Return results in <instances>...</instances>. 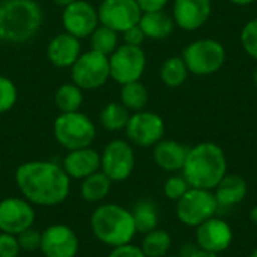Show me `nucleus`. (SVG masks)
I'll return each instance as SVG.
<instances>
[{
  "label": "nucleus",
  "instance_id": "nucleus-39",
  "mask_svg": "<svg viewBox=\"0 0 257 257\" xmlns=\"http://www.w3.org/2000/svg\"><path fill=\"white\" fill-rule=\"evenodd\" d=\"M187 257H220V254L211 253V251H206V250H202V248L196 247Z\"/></svg>",
  "mask_w": 257,
  "mask_h": 257
},
{
  "label": "nucleus",
  "instance_id": "nucleus-25",
  "mask_svg": "<svg viewBox=\"0 0 257 257\" xmlns=\"http://www.w3.org/2000/svg\"><path fill=\"white\" fill-rule=\"evenodd\" d=\"M172 242L170 233L157 227L145 233L140 248L146 257H166L172 248Z\"/></svg>",
  "mask_w": 257,
  "mask_h": 257
},
{
  "label": "nucleus",
  "instance_id": "nucleus-27",
  "mask_svg": "<svg viewBox=\"0 0 257 257\" xmlns=\"http://www.w3.org/2000/svg\"><path fill=\"white\" fill-rule=\"evenodd\" d=\"M83 99H84L83 89H80L74 83L62 84L54 93V104L60 113L80 111V107L83 105Z\"/></svg>",
  "mask_w": 257,
  "mask_h": 257
},
{
  "label": "nucleus",
  "instance_id": "nucleus-36",
  "mask_svg": "<svg viewBox=\"0 0 257 257\" xmlns=\"http://www.w3.org/2000/svg\"><path fill=\"white\" fill-rule=\"evenodd\" d=\"M123 35V41L126 45H134V47H142V44L145 42L146 36H145V32L142 30V27L139 24L126 29L125 32H122Z\"/></svg>",
  "mask_w": 257,
  "mask_h": 257
},
{
  "label": "nucleus",
  "instance_id": "nucleus-44",
  "mask_svg": "<svg viewBox=\"0 0 257 257\" xmlns=\"http://www.w3.org/2000/svg\"><path fill=\"white\" fill-rule=\"evenodd\" d=\"M254 83H256V86H257V68H256V71H254Z\"/></svg>",
  "mask_w": 257,
  "mask_h": 257
},
{
  "label": "nucleus",
  "instance_id": "nucleus-43",
  "mask_svg": "<svg viewBox=\"0 0 257 257\" xmlns=\"http://www.w3.org/2000/svg\"><path fill=\"white\" fill-rule=\"evenodd\" d=\"M250 257H257V247L251 251V254H250Z\"/></svg>",
  "mask_w": 257,
  "mask_h": 257
},
{
  "label": "nucleus",
  "instance_id": "nucleus-38",
  "mask_svg": "<svg viewBox=\"0 0 257 257\" xmlns=\"http://www.w3.org/2000/svg\"><path fill=\"white\" fill-rule=\"evenodd\" d=\"M142 12H154L161 11L169 3V0H136Z\"/></svg>",
  "mask_w": 257,
  "mask_h": 257
},
{
  "label": "nucleus",
  "instance_id": "nucleus-26",
  "mask_svg": "<svg viewBox=\"0 0 257 257\" xmlns=\"http://www.w3.org/2000/svg\"><path fill=\"white\" fill-rule=\"evenodd\" d=\"M188 68L182 59V56H172L169 59L164 60V63L161 65L160 69V77L161 81L167 86V87H179L185 83V80L188 78Z\"/></svg>",
  "mask_w": 257,
  "mask_h": 257
},
{
  "label": "nucleus",
  "instance_id": "nucleus-13",
  "mask_svg": "<svg viewBox=\"0 0 257 257\" xmlns=\"http://www.w3.org/2000/svg\"><path fill=\"white\" fill-rule=\"evenodd\" d=\"M35 208L24 197H6L0 202V232L20 235L33 227Z\"/></svg>",
  "mask_w": 257,
  "mask_h": 257
},
{
  "label": "nucleus",
  "instance_id": "nucleus-14",
  "mask_svg": "<svg viewBox=\"0 0 257 257\" xmlns=\"http://www.w3.org/2000/svg\"><path fill=\"white\" fill-rule=\"evenodd\" d=\"M62 24L66 33L78 39L89 38L99 26L98 9L87 0H74L63 8Z\"/></svg>",
  "mask_w": 257,
  "mask_h": 257
},
{
  "label": "nucleus",
  "instance_id": "nucleus-40",
  "mask_svg": "<svg viewBox=\"0 0 257 257\" xmlns=\"http://www.w3.org/2000/svg\"><path fill=\"white\" fill-rule=\"evenodd\" d=\"M233 5H238V6H247V5H251L254 3L256 0H230Z\"/></svg>",
  "mask_w": 257,
  "mask_h": 257
},
{
  "label": "nucleus",
  "instance_id": "nucleus-41",
  "mask_svg": "<svg viewBox=\"0 0 257 257\" xmlns=\"http://www.w3.org/2000/svg\"><path fill=\"white\" fill-rule=\"evenodd\" d=\"M72 2H74V0H53V3H54V5H57V6H63V8H65V6H68V5H69V3H72Z\"/></svg>",
  "mask_w": 257,
  "mask_h": 257
},
{
  "label": "nucleus",
  "instance_id": "nucleus-3",
  "mask_svg": "<svg viewBox=\"0 0 257 257\" xmlns=\"http://www.w3.org/2000/svg\"><path fill=\"white\" fill-rule=\"evenodd\" d=\"M42 9L36 0L0 2V41L23 44L30 41L42 26Z\"/></svg>",
  "mask_w": 257,
  "mask_h": 257
},
{
  "label": "nucleus",
  "instance_id": "nucleus-9",
  "mask_svg": "<svg viewBox=\"0 0 257 257\" xmlns=\"http://www.w3.org/2000/svg\"><path fill=\"white\" fill-rule=\"evenodd\" d=\"M110 78L119 84L139 81L146 69V54L142 47L119 45L110 56Z\"/></svg>",
  "mask_w": 257,
  "mask_h": 257
},
{
  "label": "nucleus",
  "instance_id": "nucleus-8",
  "mask_svg": "<svg viewBox=\"0 0 257 257\" xmlns=\"http://www.w3.org/2000/svg\"><path fill=\"white\" fill-rule=\"evenodd\" d=\"M72 83L83 90H93L102 87L110 78L108 57L89 50L81 53L77 62L71 66Z\"/></svg>",
  "mask_w": 257,
  "mask_h": 257
},
{
  "label": "nucleus",
  "instance_id": "nucleus-19",
  "mask_svg": "<svg viewBox=\"0 0 257 257\" xmlns=\"http://www.w3.org/2000/svg\"><path fill=\"white\" fill-rule=\"evenodd\" d=\"M81 54L80 39L63 32L56 35L47 45V57L57 68H71Z\"/></svg>",
  "mask_w": 257,
  "mask_h": 257
},
{
  "label": "nucleus",
  "instance_id": "nucleus-32",
  "mask_svg": "<svg viewBox=\"0 0 257 257\" xmlns=\"http://www.w3.org/2000/svg\"><path fill=\"white\" fill-rule=\"evenodd\" d=\"M191 187L188 185V182L185 181V178L182 175H173L170 176L166 182H164V196L172 200V202H178Z\"/></svg>",
  "mask_w": 257,
  "mask_h": 257
},
{
  "label": "nucleus",
  "instance_id": "nucleus-18",
  "mask_svg": "<svg viewBox=\"0 0 257 257\" xmlns=\"http://www.w3.org/2000/svg\"><path fill=\"white\" fill-rule=\"evenodd\" d=\"M62 167L71 179L81 181L101 170V154H98L92 146L68 151Z\"/></svg>",
  "mask_w": 257,
  "mask_h": 257
},
{
  "label": "nucleus",
  "instance_id": "nucleus-20",
  "mask_svg": "<svg viewBox=\"0 0 257 257\" xmlns=\"http://www.w3.org/2000/svg\"><path fill=\"white\" fill-rule=\"evenodd\" d=\"M218 209L220 208H232L239 205L248 193V184L244 176L236 173H227L218 185L212 190Z\"/></svg>",
  "mask_w": 257,
  "mask_h": 257
},
{
  "label": "nucleus",
  "instance_id": "nucleus-2",
  "mask_svg": "<svg viewBox=\"0 0 257 257\" xmlns=\"http://www.w3.org/2000/svg\"><path fill=\"white\" fill-rule=\"evenodd\" d=\"M181 172L191 188L214 190L227 175L226 154L215 143H199L193 148H188V154Z\"/></svg>",
  "mask_w": 257,
  "mask_h": 257
},
{
  "label": "nucleus",
  "instance_id": "nucleus-29",
  "mask_svg": "<svg viewBox=\"0 0 257 257\" xmlns=\"http://www.w3.org/2000/svg\"><path fill=\"white\" fill-rule=\"evenodd\" d=\"M130 116V110L120 102H110L102 108L99 114V122L107 131H120L126 128Z\"/></svg>",
  "mask_w": 257,
  "mask_h": 257
},
{
  "label": "nucleus",
  "instance_id": "nucleus-21",
  "mask_svg": "<svg viewBox=\"0 0 257 257\" xmlns=\"http://www.w3.org/2000/svg\"><path fill=\"white\" fill-rule=\"evenodd\" d=\"M188 148L175 140H160L154 146V161L164 172H179L184 167Z\"/></svg>",
  "mask_w": 257,
  "mask_h": 257
},
{
  "label": "nucleus",
  "instance_id": "nucleus-4",
  "mask_svg": "<svg viewBox=\"0 0 257 257\" xmlns=\"http://www.w3.org/2000/svg\"><path fill=\"white\" fill-rule=\"evenodd\" d=\"M90 230L93 236L107 247L130 244L137 230L130 209L117 203H102L90 215Z\"/></svg>",
  "mask_w": 257,
  "mask_h": 257
},
{
  "label": "nucleus",
  "instance_id": "nucleus-46",
  "mask_svg": "<svg viewBox=\"0 0 257 257\" xmlns=\"http://www.w3.org/2000/svg\"><path fill=\"white\" fill-rule=\"evenodd\" d=\"M0 167H2V161H0Z\"/></svg>",
  "mask_w": 257,
  "mask_h": 257
},
{
  "label": "nucleus",
  "instance_id": "nucleus-34",
  "mask_svg": "<svg viewBox=\"0 0 257 257\" xmlns=\"http://www.w3.org/2000/svg\"><path fill=\"white\" fill-rule=\"evenodd\" d=\"M17 239H18L21 251L33 253V251L39 250V247H41V232L33 227L17 235Z\"/></svg>",
  "mask_w": 257,
  "mask_h": 257
},
{
  "label": "nucleus",
  "instance_id": "nucleus-12",
  "mask_svg": "<svg viewBox=\"0 0 257 257\" xmlns=\"http://www.w3.org/2000/svg\"><path fill=\"white\" fill-rule=\"evenodd\" d=\"M142 14L136 0H102L98 6L99 24L117 33L139 24Z\"/></svg>",
  "mask_w": 257,
  "mask_h": 257
},
{
  "label": "nucleus",
  "instance_id": "nucleus-16",
  "mask_svg": "<svg viewBox=\"0 0 257 257\" xmlns=\"http://www.w3.org/2000/svg\"><path fill=\"white\" fill-rule=\"evenodd\" d=\"M233 242V230L229 223L212 217L196 227V245L211 253H223Z\"/></svg>",
  "mask_w": 257,
  "mask_h": 257
},
{
  "label": "nucleus",
  "instance_id": "nucleus-35",
  "mask_svg": "<svg viewBox=\"0 0 257 257\" xmlns=\"http://www.w3.org/2000/svg\"><path fill=\"white\" fill-rule=\"evenodd\" d=\"M21 248L17 235L0 232V257H20Z\"/></svg>",
  "mask_w": 257,
  "mask_h": 257
},
{
  "label": "nucleus",
  "instance_id": "nucleus-7",
  "mask_svg": "<svg viewBox=\"0 0 257 257\" xmlns=\"http://www.w3.org/2000/svg\"><path fill=\"white\" fill-rule=\"evenodd\" d=\"M176 203V217L187 227H197L215 217L218 205L212 190L190 188Z\"/></svg>",
  "mask_w": 257,
  "mask_h": 257
},
{
  "label": "nucleus",
  "instance_id": "nucleus-45",
  "mask_svg": "<svg viewBox=\"0 0 257 257\" xmlns=\"http://www.w3.org/2000/svg\"><path fill=\"white\" fill-rule=\"evenodd\" d=\"M166 257H181V256H179V254H175V256H169V254H167Z\"/></svg>",
  "mask_w": 257,
  "mask_h": 257
},
{
  "label": "nucleus",
  "instance_id": "nucleus-28",
  "mask_svg": "<svg viewBox=\"0 0 257 257\" xmlns=\"http://www.w3.org/2000/svg\"><path fill=\"white\" fill-rule=\"evenodd\" d=\"M148 101H149L148 89L145 87V84L140 83V80L122 84V89H120V104L123 107H126L130 111L136 113V111L145 110V107L148 105Z\"/></svg>",
  "mask_w": 257,
  "mask_h": 257
},
{
  "label": "nucleus",
  "instance_id": "nucleus-1",
  "mask_svg": "<svg viewBox=\"0 0 257 257\" xmlns=\"http://www.w3.org/2000/svg\"><path fill=\"white\" fill-rule=\"evenodd\" d=\"M15 184L21 196L33 206L51 208L62 205L71 191V178L53 161H27L17 167Z\"/></svg>",
  "mask_w": 257,
  "mask_h": 257
},
{
  "label": "nucleus",
  "instance_id": "nucleus-24",
  "mask_svg": "<svg viewBox=\"0 0 257 257\" xmlns=\"http://www.w3.org/2000/svg\"><path fill=\"white\" fill-rule=\"evenodd\" d=\"M131 214H133V218H134L137 233L145 235V233H148V232L158 227L160 214H158L157 205L152 200H149V199L139 200L134 205V208L131 209Z\"/></svg>",
  "mask_w": 257,
  "mask_h": 257
},
{
  "label": "nucleus",
  "instance_id": "nucleus-6",
  "mask_svg": "<svg viewBox=\"0 0 257 257\" xmlns=\"http://www.w3.org/2000/svg\"><path fill=\"white\" fill-rule=\"evenodd\" d=\"M188 71L194 75H211L218 72L226 62V50L215 39H197L182 51Z\"/></svg>",
  "mask_w": 257,
  "mask_h": 257
},
{
  "label": "nucleus",
  "instance_id": "nucleus-15",
  "mask_svg": "<svg viewBox=\"0 0 257 257\" xmlns=\"http://www.w3.org/2000/svg\"><path fill=\"white\" fill-rule=\"evenodd\" d=\"M78 248V236L66 224H51L41 232L39 251L44 257H75Z\"/></svg>",
  "mask_w": 257,
  "mask_h": 257
},
{
  "label": "nucleus",
  "instance_id": "nucleus-37",
  "mask_svg": "<svg viewBox=\"0 0 257 257\" xmlns=\"http://www.w3.org/2000/svg\"><path fill=\"white\" fill-rule=\"evenodd\" d=\"M107 257H146L145 253L142 251V248L139 245H134V244H125V245H120V247H114L111 248L110 254Z\"/></svg>",
  "mask_w": 257,
  "mask_h": 257
},
{
  "label": "nucleus",
  "instance_id": "nucleus-17",
  "mask_svg": "<svg viewBox=\"0 0 257 257\" xmlns=\"http://www.w3.org/2000/svg\"><path fill=\"white\" fill-rule=\"evenodd\" d=\"M211 0H175L173 21L187 32L200 29L211 17Z\"/></svg>",
  "mask_w": 257,
  "mask_h": 257
},
{
  "label": "nucleus",
  "instance_id": "nucleus-23",
  "mask_svg": "<svg viewBox=\"0 0 257 257\" xmlns=\"http://www.w3.org/2000/svg\"><path fill=\"white\" fill-rule=\"evenodd\" d=\"M111 184L113 182L107 178V175L98 170L90 176L81 179V185H80L81 199H84L89 203H101L110 194Z\"/></svg>",
  "mask_w": 257,
  "mask_h": 257
},
{
  "label": "nucleus",
  "instance_id": "nucleus-30",
  "mask_svg": "<svg viewBox=\"0 0 257 257\" xmlns=\"http://www.w3.org/2000/svg\"><path fill=\"white\" fill-rule=\"evenodd\" d=\"M89 38H90V50L101 53L107 57L119 47V33L102 24H99Z\"/></svg>",
  "mask_w": 257,
  "mask_h": 257
},
{
  "label": "nucleus",
  "instance_id": "nucleus-33",
  "mask_svg": "<svg viewBox=\"0 0 257 257\" xmlns=\"http://www.w3.org/2000/svg\"><path fill=\"white\" fill-rule=\"evenodd\" d=\"M241 44L245 53L257 60V18L250 20L241 32Z\"/></svg>",
  "mask_w": 257,
  "mask_h": 257
},
{
  "label": "nucleus",
  "instance_id": "nucleus-5",
  "mask_svg": "<svg viewBox=\"0 0 257 257\" xmlns=\"http://www.w3.org/2000/svg\"><path fill=\"white\" fill-rule=\"evenodd\" d=\"M56 142L66 151L92 146L96 139V126L93 120L81 111L60 113L53 123Z\"/></svg>",
  "mask_w": 257,
  "mask_h": 257
},
{
  "label": "nucleus",
  "instance_id": "nucleus-10",
  "mask_svg": "<svg viewBox=\"0 0 257 257\" xmlns=\"http://www.w3.org/2000/svg\"><path fill=\"white\" fill-rule=\"evenodd\" d=\"M136 167V154L133 145L126 140H111L101 154V172L111 182L126 181Z\"/></svg>",
  "mask_w": 257,
  "mask_h": 257
},
{
  "label": "nucleus",
  "instance_id": "nucleus-42",
  "mask_svg": "<svg viewBox=\"0 0 257 257\" xmlns=\"http://www.w3.org/2000/svg\"><path fill=\"white\" fill-rule=\"evenodd\" d=\"M250 220H251L254 224H257V206H254V208L250 211Z\"/></svg>",
  "mask_w": 257,
  "mask_h": 257
},
{
  "label": "nucleus",
  "instance_id": "nucleus-31",
  "mask_svg": "<svg viewBox=\"0 0 257 257\" xmlns=\"http://www.w3.org/2000/svg\"><path fill=\"white\" fill-rule=\"evenodd\" d=\"M18 98L17 87L14 81L5 75H0V114L12 110Z\"/></svg>",
  "mask_w": 257,
  "mask_h": 257
},
{
  "label": "nucleus",
  "instance_id": "nucleus-11",
  "mask_svg": "<svg viewBox=\"0 0 257 257\" xmlns=\"http://www.w3.org/2000/svg\"><path fill=\"white\" fill-rule=\"evenodd\" d=\"M125 131L131 145H136L139 148H151L163 140L166 125L160 114L142 110L130 116Z\"/></svg>",
  "mask_w": 257,
  "mask_h": 257
},
{
  "label": "nucleus",
  "instance_id": "nucleus-22",
  "mask_svg": "<svg viewBox=\"0 0 257 257\" xmlns=\"http://www.w3.org/2000/svg\"><path fill=\"white\" fill-rule=\"evenodd\" d=\"M139 26L145 32L146 38L154 41H161L172 35L176 24L173 21V17H170L161 9L154 12H143Z\"/></svg>",
  "mask_w": 257,
  "mask_h": 257
}]
</instances>
